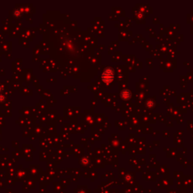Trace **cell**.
I'll return each mask as SVG.
<instances>
[{
	"instance_id": "6da1fadb",
	"label": "cell",
	"mask_w": 193,
	"mask_h": 193,
	"mask_svg": "<svg viewBox=\"0 0 193 193\" xmlns=\"http://www.w3.org/2000/svg\"><path fill=\"white\" fill-rule=\"evenodd\" d=\"M102 78L104 82H109L112 80L113 79V72L111 69H107L105 70V72L103 73Z\"/></svg>"
}]
</instances>
